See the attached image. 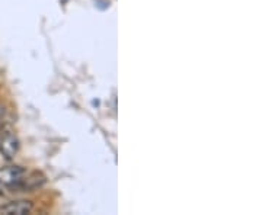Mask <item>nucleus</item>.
<instances>
[{
	"instance_id": "1",
	"label": "nucleus",
	"mask_w": 262,
	"mask_h": 215,
	"mask_svg": "<svg viewBox=\"0 0 262 215\" xmlns=\"http://www.w3.org/2000/svg\"><path fill=\"white\" fill-rule=\"evenodd\" d=\"M39 186L37 176H31L22 166H9L0 169V194L3 192H29Z\"/></svg>"
},
{
	"instance_id": "2",
	"label": "nucleus",
	"mask_w": 262,
	"mask_h": 215,
	"mask_svg": "<svg viewBox=\"0 0 262 215\" xmlns=\"http://www.w3.org/2000/svg\"><path fill=\"white\" fill-rule=\"evenodd\" d=\"M32 202L31 201H13L6 205L0 206V215H10V214H29L32 211Z\"/></svg>"
},
{
	"instance_id": "3",
	"label": "nucleus",
	"mask_w": 262,
	"mask_h": 215,
	"mask_svg": "<svg viewBox=\"0 0 262 215\" xmlns=\"http://www.w3.org/2000/svg\"><path fill=\"white\" fill-rule=\"evenodd\" d=\"M18 140L13 137V135H5L2 140H0V150H2V153L6 156V157H12V156H15V153L18 151Z\"/></svg>"
},
{
	"instance_id": "4",
	"label": "nucleus",
	"mask_w": 262,
	"mask_h": 215,
	"mask_svg": "<svg viewBox=\"0 0 262 215\" xmlns=\"http://www.w3.org/2000/svg\"><path fill=\"white\" fill-rule=\"evenodd\" d=\"M5 113H6V109H5V106H3V105H0V124H2L3 118H5Z\"/></svg>"
}]
</instances>
